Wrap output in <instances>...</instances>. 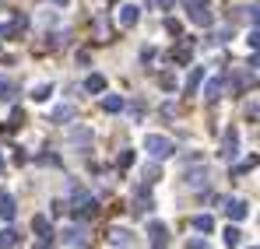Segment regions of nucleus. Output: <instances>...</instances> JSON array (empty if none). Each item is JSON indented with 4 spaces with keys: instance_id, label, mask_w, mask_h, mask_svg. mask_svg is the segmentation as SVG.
Listing matches in <instances>:
<instances>
[{
    "instance_id": "obj_1",
    "label": "nucleus",
    "mask_w": 260,
    "mask_h": 249,
    "mask_svg": "<svg viewBox=\"0 0 260 249\" xmlns=\"http://www.w3.org/2000/svg\"><path fill=\"white\" fill-rule=\"evenodd\" d=\"M183 4H186V14H190L193 25H201V28H211L215 25V14H211V4L208 0H183Z\"/></svg>"
},
{
    "instance_id": "obj_2",
    "label": "nucleus",
    "mask_w": 260,
    "mask_h": 249,
    "mask_svg": "<svg viewBox=\"0 0 260 249\" xmlns=\"http://www.w3.org/2000/svg\"><path fill=\"white\" fill-rule=\"evenodd\" d=\"M144 151H148L151 158H173L176 144L169 137H162V133H148V137H144Z\"/></svg>"
},
{
    "instance_id": "obj_3",
    "label": "nucleus",
    "mask_w": 260,
    "mask_h": 249,
    "mask_svg": "<svg viewBox=\"0 0 260 249\" xmlns=\"http://www.w3.org/2000/svg\"><path fill=\"white\" fill-rule=\"evenodd\" d=\"M25 28H28V18H25V14H14L11 21H4V25H0V39H18Z\"/></svg>"
},
{
    "instance_id": "obj_4",
    "label": "nucleus",
    "mask_w": 260,
    "mask_h": 249,
    "mask_svg": "<svg viewBox=\"0 0 260 249\" xmlns=\"http://www.w3.org/2000/svg\"><path fill=\"white\" fill-rule=\"evenodd\" d=\"M148 239H151V249H169V228L162 221H151L148 225Z\"/></svg>"
},
{
    "instance_id": "obj_5",
    "label": "nucleus",
    "mask_w": 260,
    "mask_h": 249,
    "mask_svg": "<svg viewBox=\"0 0 260 249\" xmlns=\"http://www.w3.org/2000/svg\"><path fill=\"white\" fill-rule=\"evenodd\" d=\"M236 151H239V130H236V126H229V130H225V140H221V151H218V155H221L225 162H232V158H236Z\"/></svg>"
},
{
    "instance_id": "obj_6",
    "label": "nucleus",
    "mask_w": 260,
    "mask_h": 249,
    "mask_svg": "<svg viewBox=\"0 0 260 249\" xmlns=\"http://www.w3.org/2000/svg\"><path fill=\"white\" fill-rule=\"evenodd\" d=\"M208 179H211V168H208V165L186 168V186H190V190H204V186H208Z\"/></svg>"
},
{
    "instance_id": "obj_7",
    "label": "nucleus",
    "mask_w": 260,
    "mask_h": 249,
    "mask_svg": "<svg viewBox=\"0 0 260 249\" xmlns=\"http://www.w3.org/2000/svg\"><path fill=\"white\" fill-rule=\"evenodd\" d=\"M95 207H99V204H95V200L88 197L85 190H81V186H74V214L88 218V214H95Z\"/></svg>"
},
{
    "instance_id": "obj_8",
    "label": "nucleus",
    "mask_w": 260,
    "mask_h": 249,
    "mask_svg": "<svg viewBox=\"0 0 260 249\" xmlns=\"http://www.w3.org/2000/svg\"><path fill=\"white\" fill-rule=\"evenodd\" d=\"M141 21V7L137 4H120V25L123 28H134Z\"/></svg>"
},
{
    "instance_id": "obj_9",
    "label": "nucleus",
    "mask_w": 260,
    "mask_h": 249,
    "mask_svg": "<svg viewBox=\"0 0 260 249\" xmlns=\"http://www.w3.org/2000/svg\"><path fill=\"white\" fill-rule=\"evenodd\" d=\"M106 242L116 246V249H130V246H134V235H130L127 228H113V232L106 235Z\"/></svg>"
},
{
    "instance_id": "obj_10",
    "label": "nucleus",
    "mask_w": 260,
    "mask_h": 249,
    "mask_svg": "<svg viewBox=\"0 0 260 249\" xmlns=\"http://www.w3.org/2000/svg\"><path fill=\"white\" fill-rule=\"evenodd\" d=\"M221 207H225V214H229L232 221H243V218L250 214V204H246V200H225Z\"/></svg>"
},
{
    "instance_id": "obj_11",
    "label": "nucleus",
    "mask_w": 260,
    "mask_h": 249,
    "mask_svg": "<svg viewBox=\"0 0 260 249\" xmlns=\"http://www.w3.org/2000/svg\"><path fill=\"white\" fill-rule=\"evenodd\" d=\"M201 81H204V67H193V63H190V74H186V81H183L186 95H193V91L201 88Z\"/></svg>"
},
{
    "instance_id": "obj_12",
    "label": "nucleus",
    "mask_w": 260,
    "mask_h": 249,
    "mask_svg": "<svg viewBox=\"0 0 260 249\" xmlns=\"http://www.w3.org/2000/svg\"><path fill=\"white\" fill-rule=\"evenodd\" d=\"M74 116H78V109H74V105H56V109L49 113V123H71Z\"/></svg>"
},
{
    "instance_id": "obj_13",
    "label": "nucleus",
    "mask_w": 260,
    "mask_h": 249,
    "mask_svg": "<svg viewBox=\"0 0 260 249\" xmlns=\"http://www.w3.org/2000/svg\"><path fill=\"white\" fill-rule=\"evenodd\" d=\"M63 239H67V246H81L85 249L88 246V232H85V225H78V228H71V232H67V235H63Z\"/></svg>"
},
{
    "instance_id": "obj_14",
    "label": "nucleus",
    "mask_w": 260,
    "mask_h": 249,
    "mask_svg": "<svg viewBox=\"0 0 260 249\" xmlns=\"http://www.w3.org/2000/svg\"><path fill=\"white\" fill-rule=\"evenodd\" d=\"M0 218H4V221H14V218H18V204H14V197H7V193L0 197Z\"/></svg>"
},
{
    "instance_id": "obj_15",
    "label": "nucleus",
    "mask_w": 260,
    "mask_h": 249,
    "mask_svg": "<svg viewBox=\"0 0 260 249\" xmlns=\"http://www.w3.org/2000/svg\"><path fill=\"white\" fill-rule=\"evenodd\" d=\"M130 210H137V214H148V210H151V193H148V186L137 190V200H134V207H130Z\"/></svg>"
},
{
    "instance_id": "obj_16",
    "label": "nucleus",
    "mask_w": 260,
    "mask_h": 249,
    "mask_svg": "<svg viewBox=\"0 0 260 249\" xmlns=\"http://www.w3.org/2000/svg\"><path fill=\"white\" fill-rule=\"evenodd\" d=\"M190 56H193V42H190V39L183 42V46H176V49H173V60H176V63H183V67L190 63Z\"/></svg>"
},
{
    "instance_id": "obj_17",
    "label": "nucleus",
    "mask_w": 260,
    "mask_h": 249,
    "mask_svg": "<svg viewBox=\"0 0 260 249\" xmlns=\"http://www.w3.org/2000/svg\"><path fill=\"white\" fill-rule=\"evenodd\" d=\"M32 228H36L43 239H49V235H53V228H49V218H46V214H36V218H32Z\"/></svg>"
},
{
    "instance_id": "obj_18",
    "label": "nucleus",
    "mask_w": 260,
    "mask_h": 249,
    "mask_svg": "<svg viewBox=\"0 0 260 249\" xmlns=\"http://www.w3.org/2000/svg\"><path fill=\"white\" fill-rule=\"evenodd\" d=\"M221 88H225V84H221V78H211V81L204 84V98H208V102H215L218 95H221Z\"/></svg>"
},
{
    "instance_id": "obj_19",
    "label": "nucleus",
    "mask_w": 260,
    "mask_h": 249,
    "mask_svg": "<svg viewBox=\"0 0 260 249\" xmlns=\"http://www.w3.org/2000/svg\"><path fill=\"white\" fill-rule=\"evenodd\" d=\"M120 109H123V98L120 95H106L102 98V113H120Z\"/></svg>"
},
{
    "instance_id": "obj_20",
    "label": "nucleus",
    "mask_w": 260,
    "mask_h": 249,
    "mask_svg": "<svg viewBox=\"0 0 260 249\" xmlns=\"http://www.w3.org/2000/svg\"><path fill=\"white\" fill-rule=\"evenodd\" d=\"M193 228H197V232H215V218H211V214H197V218H193Z\"/></svg>"
},
{
    "instance_id": "obj_21",
    "label": "nucleus",
    "mask_w": 260,
    "mask_h": 249,
    "mask_svg": "<svg viewBox=\"0 0 260 249\" xmlns=\"http://www.w3.org/2000/svg\"><path fill=\"white\" fill-rule=\"evenodd\" d=\"M71 144H91V130H85V126H78V130H71Z\"/></svg>"
},
{
    "instance_id": "obj_22",
    "label": "nucleus",
    "mask_w": 260,
    "mask_h": 249,
    "mask_svg": "<svg viewBox=\"0 0 260 249\" xmlns=\"http://www.w3.org/2000/svg\"><path fill=\"white\" fill-rule=\"evenodd\" d=\"M221 239H225V246H229V249H236V246H239V228H236V225H229V228L221 232Z\"/></svg>"
},
{
    "instance_id": "obj_23",
    "label": "nucleus",
    "mask_w": 260,
    "mask_h": 249,
    "mask_svg": "<svg viewBox=\"0 0 260 249\" xmlns=\"http://www.w3.org/2000/svg\"><path fill=\"white\" fill-rule=\"evenodd\" d=\"M85 88L88 91H106V78H102V74H88Z\"/></svg>"
},
{
    "instance_id": "obj_24",
    "label": "nucleus",
    "mask_w": 260,
    "mask_h": 249,
    "mask_svg": "<svg viewBox=\"0 0 260 249\" xmlns=\"http://www.w3.org/2000/svg\"><path fill=\"white\" fill-rule=\"evenodd\" d=\"M14 91H18V84L11 78H0V98H14Z\"/></svg>"
},
{
    "instance_id": "obj_25",
    "label": "nucleus",
    "mask_w": 260,
    "mask_h": 249,
    "mask_svg": "<svg viewBox=\"0 0 260 249\" xmlns=\"http://www.w3.org/2000/svg\"><path fill=\"white\" fill-rule=\"evenodd\" d=\"M14 242H18V232H14V228H4V232H0V249L14 246Z\"/></svg>"
},
{
    "instance_id": "obj_26",
    "label": "nucleus",
    "mask_w": 260,
    "mask_h": 249,
    "mask_svg": "<svg viewBox=\"0 0 260 249\" xmlns=\"http://www.w3.org/2000/svg\"><path fill=\"white\" fill-rule=\"evenodd\" d=\"M162 28H166L169 35H183V25H179L176 18H166V21H162Z\"/></svg>"
},
{
    "instance_id": "obj_27",
    "label": "nucleus",
    "mask_w": 260,
    "mask_h": 249,
    "mask_svg": "<svg viewBox=\"0 0 260 249\" xmlns=\"http://www.w3.org/2000/svg\"><path fill=\"white\" fill-rule=\"evenodd\" d=\"M49 95H53V84H39V88L32 91V98H36V102H46Z\"/></svg>"
},
{
    "instance_id": "obj_28",
    "label": "nucleus",
    "mask_w": 260,
    "mask_h": 249,
    "mask_svg": "<svg viewBox=\"0 0 260 249\" xmlns=\"http://www.w3.org/2000/svg\"><path fill=\"white\" fill-rule=\"evenodd\" d=\"M158 81H162V88H166V91H173V88H176V78H173V74H162Z\"/></svg>"
},
{
    "instance_id": "obj_29",
    "label": "nucleus",
    "mask_w": 260,
    "mask_h": 249,
    "mask_svg": "<svg viewBox=\"0 0 260 249\" xmlns=\"http://www.w3.org/2000/svg\"><path fill=\"white\" fill-rule=\"evenodd\" d=\"M130 162H134V155H130V151H123V155H120V168H127Z\"/></svg>"
},
{
    "instance_id": "obj_30",
    "label": "nucleus",
    "mask_w": 260,
    "mask_h": 249,
    "mask_svg": "<svg viewBox=\"0 0 260 249\" xmlns=\"http://www.w3.org/2000/svg\"><path fill=\"white\" fill-rule=\"evenodd\" d=\"M49 246H53V239H43L39 246H32V249H49Z\"/></svg>"
},
{
    "instance_id": "obj_31",
    "label": "nucleus",
    "mask_w": 260,
    "mask_h": 249,
    "mask_svg": "<svg viewBox=\"0 0 260 249\" xmlns=\"http://www.w3.org/2000/svg\"><path fill=\"white\" fill-rule=\"evenodd\" d=\"M173 4H176V0H158V7H162V11H169Z\"/></svg>"
},
{
    "instance_id": "obj_32",
    "label": "nucleus",
    "mask_w": 260,
    "mask_h": 249,
    "mask_svg": "<svg viewBox=\"0 0 260 249\" xmlns=\"http://www.w3.org/2000/svg\"><path fill=\"white\" fill-rule=\"evenodd\" d=\"M53 4H67V0H53Z\"/></svg>"
},
{
    "instance_id": "obj_33",
    "label": "nucleus",
    "mask_w": 260,
    "mask_h": 249,
    "mask_svg": "<svg viewBox=\"0 0 260 249\" xmlns=\"http://www.w3.org/2000/svg\"><path fill=\"white\" fill-rule=\"evenodd\" d=\"M0 172H4V158H0Z\"/></svg>"
},
{
    "instance_id": "obj_34",
    "label": "nucleus",
    "mask_w": 260,
    "mask_h": 249,
    "mask_svg": "<svg viewBox=\"0 0 260 249\" xmlns=\"http://www.w3.org/2000/svg\"><path fill=\"white\" fill-rule=\"evenodd\" d=\"M250 249H257V246H250Z\"/></svg>"
}]
</instances>
